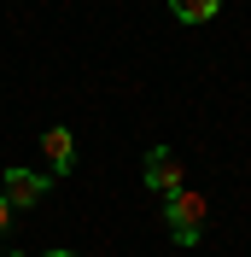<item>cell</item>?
Wrapping results in <instances>:
<instances>
[{
	"instance_id": "6da1fadb",
	"label": "cell",
	"mask_w": 251,
	"mask_h": 257,
	"mask_svg": "<svg viewBox=\"0 0 251 257\" xmlns=\"http://www.w3.org/2000/svg\"><path fill=\"white\" fill-rule=\"evenodd\" d=\"M204 216H210V205H204V193H193V187H181V193L164 199V222H170V240L175 245H199Z\"/></svg>"
},
{
	"instance_id": "7a4b0ae2",
	"label": "cell",
	"mask_w": 251,
	"mask_h": 257,
	"mask_svg": "<svg viewBox=\"0 0 251 257\" xmlns=\"http://www.w3.org/2000/svg\"><path fill=\"white\" fill-rule=\"evenodd\" d=\"M47 187H53V176H35V170H6V176H0V199H6L12 210L41 205V199H47Z\"/></svg>"
},
{
	"instance_id": "3957f363",
	"label": "cell",
	"mask_w": 251,
	"mask_h": 257,
	"mask_svg": "<svg viewBox=\"0 0 251 257\" xmlns=\"http://www.w3.org/2000/svg\"><path fill=\"white\" fill-rule=\"evenodd\" d=\"M141 176H146V187H152L158 199H170V193H181V158H175L170 146H152L146 164H141Z\"/></svg>"
},
{
	"instance_id": "277c9868",
	"label": "cell",
	"mask_w": 251,
	"mask_h": 257,
	"mask_svg": "<svg viewBox=\"0 0 251 257\" xmlns=\"http://www.w3.org/2000/svg\"><path fill=\"white\" fill-rule=\"evenodd\" d=\"M41 158H47L53 176H70V170H76V135H70V128H47V135H41Z\"/></svg>"
},
{
	"instance_id": "5b68a950",
	"label": "cell",
	"mask_w": 251,
	"mask_h": 257,
	"mask_svg": "<svg viewBox=\"0 0 251 257\" xmlns=\"http://www.w3.org/2000/svg\"><path fill=\"white\" fill-rule=\"evenodd\" d=\"M222 0H170V18H181V24H210Z\"/></svg>"
},
{
	"instance_id": "8992f818",
	"label": "cell",
	"mask_w": 251,
	"mask_h": 257,
	"mask_svg": "<svg viewBox=\"0 0 251 257\" xmlns=\"http://www.w3.org/2000/svg\"><path fill=\"white\" fill-rule=\"evenodd\" d=\"M6 228H12V205H6V199H0V234H6Z\"/></svg>"
},
{
	"instance_id": "52a82bcc",
	"label": "cell",
	"mask_w": 251,
	"mask_h": 257,
	"mask_svg": "<svg viewBox=\"0 0 251 257\" xmlns=\"http://www.w3.org/2000/svg\"><path fill=\"white\" fill-rule=\"evenodd\" d=\"M41 257H76V251H41Z\"/></svg>"
},
{
	"instance_id": "ba28073f",
	"label": "cell",
	"mask_w": 251,
	"mask_h": 257,
	"mask_svg": "<svg viewBox=\"0 0 251 257\" xmlns=\"http://www.w3.org/2000/svg\"><path fill=\"white\" fill-rule=\"evenodd\" d=\"M0 257H18V251H0Z\"/></svg>"
},
{
	"instance_id": "9c48e42d",
	"label": "cell",
	"mask_w": 251,
	"mask_h": 257,
	"mask_svg": "<svg viewBox=\"0 0 251 257\" xmlns=\"http://www.w3.org/2000/svg\"><path fill=\"white\" fill-rule=\"evenodd\" d=\"M0 176H6V170H0Z\"/></svg>"
}]
</instances>
